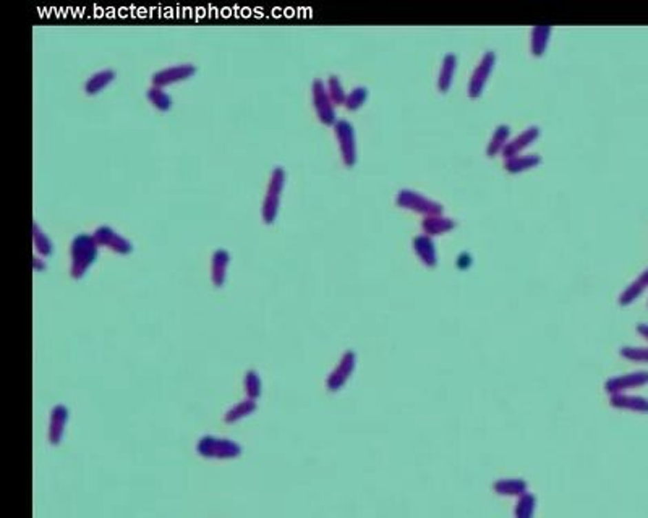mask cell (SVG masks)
Masks as SVG:
<instances>
[{
  "label": "cell",
  "mask_w": 648,
  "mask_h": 518,
  "mask_svg": "<svg viewBox=\"0 0 648 518\" xmlns=\"http://www.w3.org/2000/svg\"><path fill=\"white\" fill-rule=\"evenodd\" d=\"M326 86H328L329 98L333 99L334 104H337V105L339 104H346L347 93H346V89H344L341 78H339L337 75H331L328 78V83H326Z\"/></svg>",
  "instance_id": "obj_29"
},
{
  "label": "cell",
  "mask_w": 648,
  "mask_h": 518,
  "mask_svg": "<svg viewBox=\"0 0 648 518\" xmlns=\"http://www.w3.org/2000/svg\"><path fill=\"white\" fill-rule=\"evenodd\" d=\"M231 263V253L227 250L219 248L213 253L211 259V279H213L214 287H222L227 277V268Z\"/></svg>",
  "instance_id": "obj_15"
},
{
  "label": "cell",
  "mask_w": 648,
  "mask_h": 518,
  "mask_svg": "<svg viewBox=\"0 0 648 518\" xmlns=\"http://www.w3.org/2000/svg\"><path fill=\"white\" fill-rule=\"evenodd\" d=\"M457 68V56L456 54H448L443 58V63H441V70H439V76H438V88L441 93H448L450 85H452V78L454 73H456Z\"/></svg>",
  "instance_id": "obj_21"
},
{
  "label": "cell",
  "mask_w": 648,
  "mask_h": 518,
  "mask_svg": "<svg viewBox=\"0 0 648 518\" xmlns=\"http://www.w3.org/2000/svg\"><path fill=\"white\" fill-rule=\"evenodd\" d=\"M245 392L248 398H251V400L258 398V396L261 393V379L256 371L250 369L245 374Z\"/></svg>",
  "instance_id": "obj_31"
},
{
  "label": "cell",
  "mask_w": 648,
  "mask_h": 518,
  "mask_svg": "<svg viewBox=\"0 0 648 518\" xmlns=\"http://www.w3.org/2000/svg\"><path fill=\"white\" fill-rule=\"evenodd\" d=\"M454 227H456V222H454L450 217H446V215L443 214L426 215V217L424 219V222H421V228H424L425 235H428V237L443 235V233L452 230Z\"/></svg>",
  "instance_id": "obj_17"
},
{
  "label": "cell",
  "mask_w": 648,
  "mask_h": 518,
  "mask_svg": "<svg viewBox=\"0 0 648 518\" xmlns=\"http://www.w3.org/2000/svg\"><path fill=\"white\" fill-rule=\"evenodd\" d=\"M494 65H496V52H493V50H488V52L480 58V62H478V65L472 73L470 80H468V96H470V98H478V96L483 93L486 81H488Z\"/></svg>",
  "instance_id": "obj_7"
},
{
  "label": "cell",
  "mask_w": 648,
  "mask_h": 518,
  "mask_svg": "<svg viewBox=\"0 0 648 518\" xmlns=\"http://www.w3.org/2000/svg\"><path fill=\"white\" fill-rule=\"evenodd\" d=\"M33 241L34 250L39 256H49L52 255L54 245L50 238L43 232V228L38 226V222H33Z\"/></svg>",
  "instance_id": "obj_27"
},
{
  "label": "cell",
  "mask_w": 648,
  "mask_h": 518,
  "mask_svg": "<svg viewBox=\"0 0 648 518\" xmlns=\"http://www.w3.org/2000/svg\"><path fill=\"white\" fill-rule=\"evenodd\" d=\"M93 237L99 246H105V248L114 251V253L128 255L133 251L132 241H128L125 237H122L121 233H117L109 226H99L94 230Z\"/></svg>",
  "instance_id": "obj_9"
},
{
  "label": "cell",
  "mask_w": 648,
  "mask_h": 518,
  "mask_svg": "<svg viewBox=\"0 0 648 518\" xmlns=\"http://www.w3.org/2000/svg\"><path fill=\"white\" fill-rule=\"evenodd\" d=\"M196 451L205 458H216V460H225V458H236L242 453V447L237 442L229 441V439H219L214 435H203L198 441Z\"/></svg>",
  "instance_id": "obj_3"
},
{
  "label": "cell",
  "mask_w": 648,
  "mask_h": 518,
  "mask_svg": "<svg viewBox=\"0 0 648 518\" xmlns=\"http://www.w3.org/2000/svg\"><path fill=\"white\" fill-rule=\"evenodd\" d=\"M413 251L428 268H435L438 264V253H436V246L433 238L428 235H417L413 238Z\"/></svg>",
  "instance_id": "obj_14"
},
{
  "label": "cell",
  "mask_w": 648,
  "mask_h": 518,
  "mask_svg": "<svg viewBox=\"0 0 648 518\" xmlns=\"http://www.w3.org/2000/svg\"><path fill=\"white\" fill-rule=\"evenodd\" d=\"M114 78H116V72L112 68H104V70H99L91 75L85 83V93L88 96H94L103 91L104 88L112 83Z\"/></svg>",
  "instance_id": "obj_19"
},
{
  "label": "cell",
  "mask_w": 648,
  "mask_h": 518,
  "mask_svg": "<svg viewBox=\"0 0 648 518\" xmlns=\"http://www.w3.org/2000/svg\"><path fill=\"white\" fill-rule=\"evenodd\" d=\"M366 98H368V88H365V86H355V88L347 94L346 107L348 111H357V109H360L362 105L365 104Z\"/></svg>",
  "instance_id": "obj_30"
},
{
  "label": "cell",
  "mask_w": 648,
  "mask_h": 518,
  "mask_svg": "<svg viewBox=\"0 0 648 518\" xmlns=\"http://www.w3.org/2000/svg\"><path fill=\"white\" fill-rule=\"evenodd\" d=\"M33 263H34V269H36V270H44V269H45V264H44V261L41 259L38 255H36L34 258H33Z\"/></svg>",
  "instance_id": "obj_35"
},
{
  "label": "cell",
  "mask_w": 648,
  "mask_h": 518,
  "mask_svg": "<svg viewBox=\"0 0 648 518\" xmlns=\"http://www.w3.org/2000/svg\"><path fill=\"white\" fill-rule=\"evenodd\" d=\"M493 489L499 496H509V497H519L525 494L528 490V484L525 479L521 478H504L494 481Z\"/></svg>",
  "instance_id": "obj_18"
},
{
  "label": "cell",
  "mask_w": 648,
  "mask_h": 518,
  "mask_svg": "<svg viewBox=\"0 0 648 518\" xmlns=\"http://www.w3.org/2000/svg\"><path fill=\"white\" fill-rule=\"evenodd\" d=\"M333 127L335 138L339 141V149H341L344 164L347 167H353L357 162V141L353 125L348 120H337Z\"/></svg>",
  "instance_id": "obj_5"
},
{
  "label": "cell",
  "mask_w": 648,
  "mask_h": 518,
  "mask_svg": "<svg viewBox=\"0 0 648 518\" xmlns=\"http://www.w3.org/2000/svg\"><path fill=\"white\" fill-rule=\"evenodd\" d=\"M472 264V256L468 255V253H462V255H459V258H457V266L461 269H467L468 266Z\"/></svg>",
  "instance_id": "obj_33"
},
{
  "label": "cell",
  "mask_w": 648,
  "mask_h": 518,
  "mask_svg": "<svg viewBox=\"0 0 648 518\" xmlns=\"http://www.w3.org/2000/svg\"><path fill=\"white\" fill-rule=\"evenodd\" d=\"M536 512V497L535 494L527 493L517 497L516 508H514V518H533Z\"/></svg>",
  "instance_id": "obj_25"
},
{
  "label": "cell",
  "mask_w": 648,
  "mask_h": 518,
  "mask_svg": "<svg viewBox=\"0 0 648 518\" xmlns=\"http://www.w3.org/2000/svg\"><path fill=\"white\" fill-rule=\"evenodd\" d=\"M621 356L637 363H648V347H623Z\"/></svg>",
  "instance_id": "obj_32"
},
{
  "label": "cell",
  "mask_w": 648,
  "mask_h": 518,
  "mask_svg": "<svg viewBox=\"0 0 648 518\" xmlns=\"http://www.w3.org/2000/svg\"><path fill=\"white\" fill-rule=\"evenodd\" d=\"M539 136H540V127H536V125L528 127L525 131H522L521 135H517L516 138L511 140L508 144H505V148L503 149L504 159L514 158V155L521 154L522 151L528 148V146L539 138Z\"/></svg>",
  "instance_id": "obj_13"
},
{
  "label": "cell",
  "mask_w": 648,
  "mask_h": 518,
  "mask_svg": "<svg viewBox=\"0 0 648 518\" xmlns=\"http://www.w3.org/2000/svg\"><path fill=\"white\" fill-rule=\"evenodd\" d=\"M67 420H68L67 407H63V405L54 407L52 413H50V428H49V441L50 444H54V446H57V444L62 441Z\"/></svg>",
  "instance_id": "obj_16"
},
{
  "label": "cell",
  "mask_w": 648,
  "mask_h": 518,
  "mask_svg": "<svg viewBox=\"0 0 648 518\" xmlns=\"http://www.w3.org/2000/svg\"><path fill=\"white\" fill-rule=\"evenodd\" d=\"M541 162V155L536 153H528V154H517L514 158H509L504 160V167L508 172L517 173L522 171H528V169L539 166Z\"/></svg>",
  "instance_id": "obj_20"
},
{
  "label": "cell",
  "mask_w": 648,
  "mask_h": 518,
  "mask_svg": "<svg viewBox=\"0 0 648 518\" xmlns=\"http://www.w3.org/2000/svg\"><path fill=\"white\" fill-rule=\"evenodd\" d=\"M647 287H648V268L643 270L640 276H638L636 281H634L631 285H629L626 290L621 293V296H619V303H621L623 306L631 305L632 301H636L637 298L642 295Z\"/></svg>",
  "instance_id": "obj_22"
},
{
  "label": "cell",
  "mask_w": 648,
  "mask_h": 518,
  "mask_svg": "<svg viewBox=\"0 0 648 518\" xmlns=\"http://www.w3.org/2000/svg\"><path fill=\"white\" fill-rule=\"evenodd\" d=\"M287 173L282 167H275L273 173H271L268 190H266V196L263 199V206H261V217H263L264 224L275 222L278 219L279 209H280V199H282L284 188H286Z\"/></svg>",
  "instance_id": "obj_2"
},
{
  "label": "cell",
  "mask_w": 648,
  "mask_h": 518,
  "mask_svg": "<svg viewBox=\"0 0 648 518\" xmlns=\"http://www.w3.org/2000/svg\"><path fill=\"white\" fill-rule=\"evenodd\" d=\"M637 332L640 334V336L645 338V341H648V324H638L637 325Z\"/></svg>",
  "instance_id": "obj_34"
},
{
  "label": "cell",
  "mask_w": 648,
  "mask_h": 518,
  "mask_svg": "<svg viewBox=\"0 0 648 518\" xmlns=\"http://www.w3.org/2000/svg\"><path fill=\"white\" fill-rule=\"evenodd\" d=\"M611 407L616 410L634 411V413H648V398L642 396H631V393H614L609 397Z\"/></svg>",
  "instance_id": "obj_12"
},
{
  "label": "cell",
  "mask_w": 648,
  "mask_h": 518,
  "mask_svg": "<svg viewBox=\"0 0 648 518\" xmlns=\"http://www.w3.org/2000/svg\"><path fill=\"white\" fill-rule=\"evenodd\" d=\"M195 73L196 67L191 65V63H180V65L165 67L163 70H158L151 75V83H153V86H158V88H164V86L167 85L188 80V78L195 75Z\"/></svg>",
  "instance_id": "obj_10"
},
{
  "label": "cell",
  "mask_w": 648,
  "mask_h": 518,
  "mask_svg": "<svg viewBox=\"0 0 648 518\" xmlns=\"http://www.w3.org/2000/svg\"><path fill=\"white\" fill-rule=\"evenodd\" d=\"M551 31H553V28L550 25H539L532 30L530 49L533 56H541L545 52V49L548 47Z\"/></svg>",
  "instance_id": "obj_23"
},
{
  "label": "cell",
  "mask_w": 648,
  "mask_h": 518,
  "mask_svg": "<svg viewBox=\"0 0 648 518\" xmlns=\"http://www.w3.org/2000/svg\"><path fill=\"white\" fill-rule=\"evenodd\" d=\"M311 96H313V105L320 122L324 123V125H334V123L337 122V118H335L334 102L333 99L329 98L328 86H326L324 81L320 80V78H316L313 85H311Z\"/></svg>",
  "instance_id": "obj_6"
},
{
  "label": "cell",
  "mask_w": 648,
  "mask_h": 518,
  "mask_svg": "<svg viewBox=\"0 0 648 518\" xmlns=\"http://www.w3.org/2000/svg\"><path fill=\"white\" fill-rule=\"evenodd\" d=\"M511 136V127L505 125V123H501L494 128L493 136H491L490 143H488V149L486 153L488 155H496L498 153H503V149L508 144V138Z\"/></svg>",
  "instance_id": "obj_24"
},
{
  "label": "cell",
  "mask_w": 648,
  "mask_h": 518,
  "mask_svg": "<svg viewBox=\"0 0 648 518\" xmlns=\"http://www.w3.org/2000/svg\"><path fill=\"white\" fill-rule=\"evenodd\" d=\"M396 203L401 206V208L424 214L425 217L426 215H436L443 213V204L438 203V201L426 198L425 195L418 193L415 190H410V188H404V190L399 191Z\"/></svg>",
  "instance_id": "obj_4"
},
{
  "label": "cell",
  "mask_w": 648,
  "mask_h": 518,
  "mask_svg": "<svg viewBox=\"0 0 648 518\" xmlns=\"http://www.w3.org/2000/svg\"><path fill=\"white\" fill-rule=\"evenodd\" d=\"M255 410H256L255 400L248 398V400H243L240 403H237L236 407H232L231 410L227 411V415H225V421H227V423H231V424L237 423L238 420L245 418V416L253 413Z\"/></svg>",
  "instance_id": "obj_28"
},
{
  "label": "cell",
  "mask_w": 648,
  "mask_h": 518,
  "mask_svg": "<svg viewBox=\"0 0 648 518\" xmlns=\"http://www.w3.org/2000/svg\"><path fill=\"white\" fill-rule=\"evenodd\" d=\"M647 384L648 371H636V373L616 376V378L608 379L605 384V391L608 392L609 396H614V393H624L627 391H632V389L643 387L647 386Z\"/></svg>",
  "instance_id": "obj_11"
},
{
  "label": "cell",
  "mask_w": 648,
  "mask_h": 518,
  "mask_svg": "<svg viewBox=\"0 0 648 518\" xmlns=\"http://www.w3.org/2000/svg\"><path fill=\"white\" fill-rule=\"evenodd\" d=\"M98 246L99 245L96 243L94 237L90 233H80L73 238L70 248V274L73 279H81L88 272V269L98 259Z\"/></svg>",
  "instance_id": "obj_1"
},
{
  "label": "cell",
  "mask_w": 648,
  "mask_h": 518,
  "mask_svg": "<svg viewBox=\"0 0 648 518\" xmlns=\"http://www.w3.org/2000/svg\"><path fill=\"white\" fill-rule=\"evenodd\" d=\"M146 96H148L149 102L153 104L154 107L158 109V111H160V112L171 111V107H172V98H171V96H169L167 93H165L164 88H158V86H151V88L148 89V93H146Z\"/></svg>",
  "instance_id": "obj_26"
},
{
  "label": "cell",
  "mask_w": 648,
  "mask_h": 518,
  "mask_svg": "<svg viewBox=\"0 0 648 518\" xmlns=\"http://www.w3.org/2000/svg\"><path fill=\"white\" fill-rule=\"evenodd\" d=\"M355 365H357L355 352L347 350L342 355V358L339 360L337 366L333 369V373L329 374V378L326 379V386H328L331 392L341 391V389L346 386L347 380L351 379L353 369H355Z\"/></svg>",
  "instance_id": "obj_8"
}]
</instances>
